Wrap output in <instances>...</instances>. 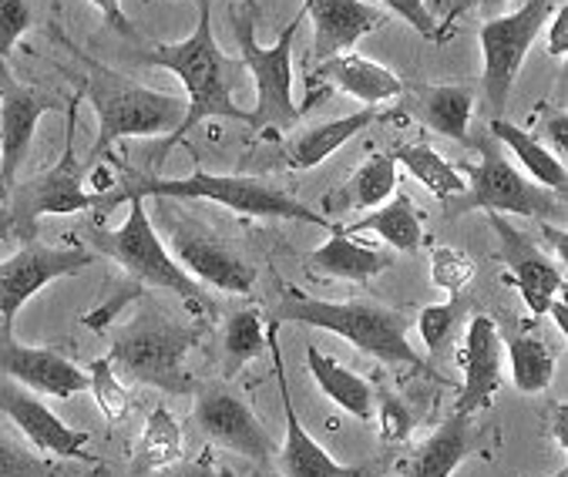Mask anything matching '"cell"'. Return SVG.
<instances>
[{
  "label": "cell",
  "mask_w": 568,
  "mask_h": 477,
  "mask_svg": "<svg viewBox=\"0 0 568 477\" xmlns=\"http://www.w3.org/2000/svg\"><path fill=\"white\" fill-rule=\"evenodd\" d=\"M139 61L172 71L185 88V118H182V125L165 139L162 155H169L172 145H179L189 132H195L202 122H209V118H233V122L250 125V111H243L233 101L236 88L243 84L246 68L240 58H230L219 48L215 31H212L209 0H199V24L189 38H182L175 44H155Z\"/></svg>",
  "instance_id": "1"
},
{
  "label": "cell",
  "mask_w": 568,
  "mask_h": 477,
  "mask_svg": "<svg viewBox=\"0 0 568 477\" xmlns=\"http://www.w3.org/2000/svg\"><path fill=\"white\" fill-rule=\"evenodd\" d=\"M74 54L81 74V94L98 114V139L91 145V162H101L104 152H111L115 142L125 139H155V135H172L182 118H185V98L145 88L115 68L98 64L94 58L81 54L78 48L68 44Z\"/></svg>",
  "instance_id": "2"
},
{
  "label": "cell",
  "mask_w": 568,
  "mask_h": 477,
  "mask_svg": "<svg viewBox=\"0 0 568 477\" xmlns=\"http://www.w3.org/2000/svg\"><path fill=\"white\" fill-rule=\"evenodd\" d=\"M205 199L215 205H225L230 212L240 215H253V219H296V222H310V225H323L333 232V219L323 212H313L310 205H303L300 199H293L290 192L253 179V175H212L205 169L189 172L185 179H165V175H129L125 182H119V192L104 199L101 209H115L129 199Z\"/></svg>",
  "instance_id": "3"
},
{
  "label": "cell",
  "mask_w": 568,
  "mask_h": 477,
  "mask_svg": "<svg viewBox=\"0 0 568 477\" xmlns=\"http://www.w3.org/2000/svg\"><path fill=\"white\" fill-rule=\"evenodd\" d=\"M280 319H293L303 326L326 329L339 339H347L367 356H377L381 364L424 371V361L407 339V323L397 309L371 303V300H351V303H326L303 296L300 290H286Z\"/></svg>",
  "instance_id": "4"
},
{
  "label": "cell",
  "mask_w": 568,
  "mask_h": 477,
  "mask_svg": "<svg viewBox=\"0 0 568 477\" xmlns=\"http://www.w3.org/2000/svg\"><path fill=\"white\" fill-rule=\"evenodd\" d=\"M199 343V329L165 313H145L111 339L108 361L132 384L159 387L165 394H189V353Z\"/></svg>",
  "instance_id": "5"
},
{
  "label": "cell",
  "mask_w": 568,
  "mask_h": 477,
  "mask_svg": "<svg viewBox=\"0 0 568 477\" xmlns=\"http://www.w3.org/2000/svg\"><path fill=\"white\" fill-rule=\"evenodd\" d=\"M306 21V11L300 8L296 18L283 28L276 44L263 48L256 41V21L253 11H233V31L240 44V61L256 81V108L250 111L253 132H290L296 129L300 108L293 104V44L300 34V24Z\"/></svg>",
  "instance_id": "6"
},
{
  "label": "cell",
  "mask_w": 568,
  "mask_h": 477,
  "mask_svg": "<svg viewBox=\"0 0 568 477\" xmlns=\"http://www.w3.org/2000/svg\"><path fill=\"white\" fill-rule=\"evenodd\" d=\"M88 243L122 266V273L142 286H155L162 293H175L189 303H195L202 296V286L175 263V256L165 250V243L159 238L145 199H129V215L119 229H101V225H88L84 229Z\"/></svg>",
  "instance_id": "7"
},
{
  "label": "cell",
  "mask_w": 568,
  "mask_h": 477,
  "mask_svg": "<svg viewBox=\"0 0 568 477\" xmlns=\"http://www.w3.org/2000/svg\"><path fill=\"white\" fill-rule=\"evenodd\" d=\"M478 149H481V162L458 165L468 189H465V195L447 202L450 215L468 212V209H485V212H498V215H528V219L538 215L541 222L565 215V195L541 189L521 169H515L505 159V149L491 135L481 139Z\"/></svg>",
  "instance_id": "8"
},
{
  "label": "cell",
  "mask_w": 568,
  "mask_h": 477,
  "mask_svg": "<svg viewBox=\"0 0 568 477\" xmlns=\"http://www.w3.org/2000/svg\"><path fill=\"white\" fill-rule=\"evenodd\" d=\"M78 104H81V91L71 94L68 101V129H64V152L61 159L44 169L41 175L21 182L11 189L8 195V219H11V232L18 238H38V222L44 215H74L84 209H94L98 199L88 192L84 185V169L81 159L74 152V135H78Z\"/></svg>",
  "instance_id": "9"
},
{
  "label": "cell",
  "mask_w": 568,
  "mask_h": 477,
  "mask_svg": "<svg viewBox=\"0 0 568 477\" xmlns=\"http://www.w3.org/2000/svg\"><path fill=\"white\" fill-rule=\"evenodd\" d=\"M551 11H555V0H525L518 11L491 18L481 24V31H478L481 68H485L481 88H485V101L495 114L505 111L511 88H515V78H518L531 44L541 38Z\"/></svg>",
  "instance_id": "10"
},
{
  "label": "cell",
  "mask_w": 568,
  "mask_h": 477,
  "mask_svg": "<svg viewBox=\"0 0 568 477\" xmlns=\"http://www.w3.org/2000/svg\"><path fill=\"white\" fill-rule=\"evenodd\" d=\"M91 263L94 253L84 246H44L38 238H28L11 260L0 263V326L14 333L18 313L34 293H41L48 283L88 270Z\"/></svg>",
  "instance_id": "11"
},
{
  "label": "cell",
  "mask_w": 568,
  "mask_h": 477,
  "mask_svg": "<svg viewBox=\"0 0 568 477\" xmlns=\"http://www.w3.org/2000/svg\"><path fill=\"white\" fill-rule=\"evenodd\" d=\"M195 427L205 434L209 444L236 450L256 464H270L273 460V437L266 434V427L260 424V417L253 414V407L225 384H212L202 387L195 397Z\"/></svg>",
  "instance_id": "12"
},
{
  "label": "cell",
  "mask_w": 568,
  "mask_h": 477,
  "mask_svg": "<svg viewBox=\"0 0 568 477\" xmlns=\"http://www.w3.org/2000/svg\"><path fill=\"white\" fill-rule=\"evenodd\" d=\"M54 108V94L34 84H21L0 61V175H4L8 192L18 185V172L31 155L38 122Z\"/></svg>",
  "instance_id": "13"
},
{
  "label": "cell",
  "mask_w": 568,
  "mask_h": 477,
  "mask_svg": "<svg viewBox=\"0 0 568 477\" xmlns=\"http://www.w3.org/2000/svg\"><path fill=\"white\" fill-rule=\"evenodd\" d=\"M169 246L175 263L195 283L215 286L222 293H250L256 283V266L233 246H225L219 235L199 225H175L169 235Z\"/></svg>",
  "instance_id": "14"
},
{
  "label": "cell",
  "mask_w": 568,
  "mask_h": 477,
  "mask_svg": "<svg viewBox=\"0 0 568 477\" xmlns=\"http://www.w3.org/2000/svg\"><path fill=\"white\" fill-rule=\"evenodd\" d=\"M491 225L501 238V253H505V263L511 266L501 280L508 286H515L528 306V313L538 319L548 313L551 300L561 296L565 290V273L561 266L535 243V238H528L521 229H515L505 215L491 212Z\"/></svg>",
  "instance_id": "15"
},
{
  "label": "cell",
  "mask_w": 568,
  "mask_h": 477,
  "mask_svg": "<svg viewBox=\"0 0 568 477\" xmlns=\"http://www.w3.org/2000/svg\"><path fill=\"white\" fill-rule=\"evenodd\" d=\"M0 374L54 400H71L74 394H84L91 387L88 371L71 364L68 356L48 346H24L4 326H0Z\"/></svg>",
  "instance_id": "16"
},
{
  "label": "cell",
  "mask_w": 568,
  "mask_h": 477,
  "mask_svg": "<svg viewBox=\"0 0 568 477\" xmlns=\"http://www.w3.org/2000/svg\"><path fill=\"white\" fill-rule=\"evenodd\" d=\"M0 414L14 420V427L34 444V450L64 457V460H91L88 454V434L78 427H68L44 400H38L34 390L21 387L18 380L0 374Z\"/></svg>",
  "instance_id": "17"
},
{
  "label": "cell",
  "mask_w": 568,
  "mask_h": 477,
  "mask_svg": "<svg viewBox=\"0 0 568 477\" xmlns=\"http://www.w3.org/2000/svg\"><path fill=\"white\" fill-rule=\"evenodd\" d=\"M270 353L276 364V384H280V397H283V417H286V437H283V447L276 450V464H280L283 477H364V467L336 464L329 457V450L306 434V427L296 414L293 394H290L283 353L276 346V326H270Z\"/></svg>",
  "instance_id": "18"
},
{
  "label": "cell",
  "mask_w": 568,
  "mask_h": 477,
  "mask_svg": "<svg viewBox=\"0 0 568 477\" xmlns=\"http://www.w3.org/2000/svg\"><path fill=\"white\" fill-rule=\"evenodd\" d=\"M303 11L313 21V61L347 54L361 38L387 24V11L367 0H303Z\"/></svg>",
  "instance_id": "19"
},
{
  "label": "cell",
  "mask_w": 568,
  "mask_h": 477,
  "mask_svg": "<svg viewBox=\"0 0 568 477\" xmlns=\"http://www.w3.org/2000/svg\"><path fill=\"white\" fill-rule=\"evenodd\" d=\"M501 333L495 326V319L488 313H478L468 319V333H465V349H462V371H465V387L458 397V407L454 414L475 417L478 410H485L498 387H501Z\"/></svg>",
  "instance_id": "20"
},
{
  "label": "cell",
  "mask_w": 568,
  "mask_h": 477,
  "mask_svg": "<svg viewBox=\"0 0 568 477\" xmlns=\"http://www.w3.org/2000/svg\"><path fill=\"white\" fill-rule=\"evenodd\" d=\"M310 84L313 88L329 84V88L344 91V94H351V98H357V101H364L371 108H381V104H387V101H394V98H400L407 91L404 78H397L390 68H384V64H377V61H371L364 54H354V51L313 64Z\"/></svg>",
  "instance_id": "21"
},
{
  "label": "cell",
  "mask_w": 568,
  "mask_h": 477,
  "mask_svg": "<svg viewBox=\"0 0 568 477\" xmlns=\"http://www.w3.org/2000/svg\"><path fill=\"white\" fill-rule=\"evenodd\" d=\"M384 111L381 108H357L344 118H333V122H320V125H310L303 132H293L283 145V159H286V169L293 172H310L316 165H323L329 155H336L344 149L351 139H357L361 132H367L374 122H381Z\"/></svg>",
  "instance_id": "22"
},
{
  "label": "cell",
  "mask_w": 568,
  "mask_h": 477,
  "mask_svg": "<svg viewBox=\"0 0 568 477\" xmlns=\"http://www.w3.org/2000/svg\"><path fill=\"white\" fill-rule=\"evenodd\" d=\"M471 444H475L471 417L450 414L410 457L400 460V474L404 477H450L471 454Z\"/></svg>",
  "instance_id": "23"
},
{
  "label": "cell",
  "mask_w": 568,
  "mask_h": 477,
  "mask_svg": "<svg viewBox=\"0 0 568 477\" xmlns=\"http://www.w3.org/2000/svg\"><path fill=\"white\" fill-rule=\"evenodd\" d=\"M410 111L417 114V122L427 125L430 132L468 145V125L475 111V91L468 84H430L417 88Z\"/></svg>",
  "instance_id": "24"
},
{
  "label": "cell",
  "mask_w": 568,
  "mask_h": 477,
  "mask_svg": "<svg viewBox=\"0 0 568 477\" xmlns=\"http://www.w3.org/2000/svg\"><path fill=\"white\" fill-rule=\"evenodd\" d=\"M306 263H310L313 273H323V276H333V280L367 283V280L381 276L394 260H390V253H384L377 246H364V243H357L354 235H344V232L333 229V235L320 250H313L306 256Z\"/></svg>",
  "instance_id": "25"
},
{
  "label": "cell",
  "mask_w": 568,
  "mask_h": 477,
  "mask_svg": "<svg viewBox=\"0 0 568 477\" xmlns=\"http://www.w3.org/2000/svg\"><path fill=\"white\" fill-rule=\"evenodd\" d=\"M306 367L316 380V387L351 417L371 424L377 417V394L374 384L347 371L344 364H336L333 356H326L320 346H306Z\"/></svg>",
  "instance_id": "26"
},
{
  "label": "cell",
  "mask_w": 568,
  "mask_h": 477,
  "mask_svg": "<svg viewBox=\"0 0 568 477\" xmlns=\"http://www.w3.org/2000/svg\"><path fill=\"white\" fill-rule=\"evenodd\" d=\"M336 232L344 235H364L374 232L377 238L397 253H414L424 243V222L420 212L414 205V199L407 192H394L384 205H377L374 212H367L364 219L351 222V225H333Z\"/></svg>",
  "instance_id": "27"
},
{
  "label": "cell",
  "mask_w": 568,
  "mask_h": 477,
  "mask_svg": "<svg viewBox=\"0 0 568 477\" xmlns=\"http://www.w3.org/2000/svg\"><path fill=\"white\" fill-rule=\"evenodd\" d=\"M488 135H491L498 145H505V149L521 162V169H525V175H528L531 182H538L541 189H548V192H555V195H565V189H568V169H565V162H561L551 149H545L535 135H528L525 129L505 122V118H491Z\"/></svg>",
  "instance_id": "28"
},
{
  "label": "cell",
  "mask_w": 568,
  "mask_h": 477,
  "mask_svg": "<svg viewBox=\"0 0 568 477\" xmlns=\"http://www.w3.org/2000/svg\"><path fill=\"white\" fill-rule=\"evenodd\" d=\"M185 457V437L169 407H155L142 427V437L135 440L132 450V470L135 474H152V470H169L182 464Z\"/></svg>",
  "instance_id": "29"
},
{
  "label": "cell",
  "mask_w": 568,
  "mask_h": 477,
  "mask_svg": "<svg viewBox=\"0 0 568 477\" xmlns=\"http://www.w3.org/2000/svg\"><path fill=\"white\" fill-rule=\"evenodd\" d=\"M397 165H404L434 199L440 202H454L458 195H465L468 182L465 175L458 172V165H450L440 152H434L430 145L424 142H410V145H400L394 152Z\"/></svg>",
  "instance_id": "30"
},
{
  "label": "cell",
  "mask_w": 568,
  "mask_h": 477,
  "mask_svg": "<svg viewBox=\"0 0 568 477\" xmlns=\"http://www.w3.org/2000/svg\"><path fill=\"white\" fill-rule=\"evenodd\" d=\"M397 159L394 152H377L364 165H357L347 179V185L339 189L336 202L351 209H377L397 192Z\"/></svg>",
  "instance_id": "31"
},
{
  "label": "cell",
  "mask_w": 568,
  "mask_h": 477,
  "mask_svg": "<svg viewBox=\"0 0 568 477\" xmlns=\"http://www.w3.org/2000/svg\"><path fill=\"white\" fill-rule=\"evenodd\" d=\"M263 349H266V323H263V313L256 306L240 309L225 319V329H222V371H225V377L240 374L246 364L256 361V356H263Z\"/></svg>",
  "instance_id": "32"
},
{
  "label": "cell",
  "mask_w": 568,
  "mask_h": 477,
  "mask_svg": "<svg viewBox=\"0 0 568 477\" xmlns=\"http://www.w3.org/2000/svg\"><path fill=\"white\" fill-rule=\"evenodd\" d=\"M508 346V364H511V384L521 394H545L555 380V353L541 336L521 333L511 336Z\"/></svg>",
  "instance_id": "33"
},
{
  "label": "cell",
  "mask_w": 568,
  "mask_h": 477,
  "mask_svg": "<svg viewBox=\"0 0 568 477\" xmlns=\"http://www.w3.org/2000/svg\"><path fill=\"white\" fill-rule=\"evenodd\" d=\"M88 380H91V394H94V404L101 410V417L108 424H122L129 420L132 414V397H129V387L122 384L119 371L111 367L108 356H98V361L88 364Z\"/></svg>",
  "instance_id": "34"
},
{
  "label": "cell",
  "mask_w": 568,
  "mask_h": 477,
  "mask_svg": "<svg viewBox=\"0 0 568 477\" xmlns=\"http://www.w3.org/2000/svg\"><path fill=\"white\" fill-rule=\"evenodd\" d=\"M475 280V260L465 250L454 246H434L430 250V283L450 296H462L468 283Z\"/></svg>",
  "instance_id": "35"
},
{
  "label": "cell",
  "mask_w": 568,
  "mask_h": 477,
  "mask_svg": "<svg viewBox=\"0 0 568 477\" xmlns=\"http://www.w3.org/2000/svg\"><path fill=\"white\" fill-rule=\"evenodd\" d=\"M465 313H468V300H462V296H450L447 303H437V306L420 309V316H417V333H420L424 346H427L430 353H437V349L450 339L454 326H458V319H462Z\"/></svg>",
  "instance_id": "36"
},
{
  "label": "cell",
  "mask_w": 568,
  "mask_h": 477,
  "mask_svg": "<svg viewBox=\"0 0 568 477\" xmlns=\"http://www.w3.org/2000/svg\"><path fill=\"white\" fill-rule=\"evenodd\" d=\"M0 477H58V464L0 434Z\"/></svg>",
  "instance_id": "37"
},
{
  "label": "cell",
  "mask_w": 568,
  "mask_h": 477,
  "mask_svg": "<svg viewBox=\"0 0 568 477\" xmlns=\"http://www.w3.org/2000/svg\"><path fill=\"white\" fill-rule=\"evenodd\" d=\"M31 4L28 0H0V61H4L14 44L28 34L31 28Z\"/></svg>",
  "instance_id": "38"
},
{
  "label": "cell",
  "mask_w": 568,
  "mask_h": 477,
  "mask_svg": "<svg viewBox=\"0 0 568 477\" xmlns=\"http://www.w3.org/2000/svg\"><path fill=\"white\" fill-rule=\"evenodd\" d=\"M377 4L390 14H397L404 24H410L420 38H437V24L427 11L424 0H377Z\"/></svg>",
  "instance_id": "39"
},
{
  "label": "cell",
  "mask_w": 568,
  "mask_h": 477,
  "mask_svg": "<svg viewBox=\"0 0 568 477\" xmlns=\"http://www.w3.org/2000/svg\"><path fill=\"white\" fill-rule=\"evenodd\" d=\"M377 420H381V437L384 440H407V434H410V414L404 410L400 400H394V397L381 400Z\"/></svg>",
  "instance_id": "40"
},
{
  "label": "cell",
  "mask_w": 568,
  "mask_h": 477,
  "mask_svg": "<svg viewBox=\"0 0 568 477\" xmlns=\"http://www.w3.org/2000/svg\"><path fill=\"white\" fill-rule=\"evenodd\" d=\"M541 34H545L548 54H551L555 61H565V54H568V4H561V8H555V11L548 14Z\"/></svg>",
  "instance_id": "41"
},
{
  "label": "cell",
  "mask_w": 568,
  "mask_h": 477,
  "mask_svg": "<svg viewBox=\"0 0 568 477\" xmlns=\"http://www.w3.org/2000/svg\"><path fill=\"white\" fill-rule=\"evenodd\" d=\"M511 4V0H450V11L444 18V28H454V21L465 18L468 11H481V14H498Z\"/></svg>",
  "instance_id": "42"
},
{
  "label": "cell",
  "mask_w": 568,
  "mask_h": 477,
  "mask_svg": "<svg viewBox=\"0 0 568 477\" xmlns=\"http://www.w3.org/2000/svg\"><path fill=\"white\" fill-rule=\"evenodd\" d=\"M91 4L101 11L104 24H108L111 31H119V34H125V38H135V28H132L129 14H125V8H122V0H91Z\"/></svg>",
  "instance_id": "43"
},
{
  "label": "cell",
  "mask_w": 568,
  "mask_h": 477,
  "mask_svg": "<svg viewBox=\"0 0 568 477\" xmlns=\"http://www.w3.org/2000/svg\"><path fill=\"white\" fill-rule=\"evenodd\" d=\"M548 139H551V152L565 162L568 155V114L565 111H558L548 122Z\"/></svg>",
  "instance_id": "44"
},
{
  "label": "cell",
  "mask_w": 568,
  "mask_h": 477,
  "mask_svg": "<svg viewBox=\"0 0 568 477\" xmlns=\"http://www.w3.org/2000/svg\"><path fill=\"white\" fill-rule=\"evenodd\" d=\"M541 235H545V243L551 246V260L558 263V266H565L568 263V235H565V229H558V225H551V222H541Z\"/></svg>",
  "instance_id": "45"
},
{
  "label": "cell",
  "mask_w": 568,
  "mask_h": 477,
  "mask_svg": "<svg viewBox=\"0 0 568 477\" xmlns=\"http://www.w3.org/2000/svg\"><path fill=\"white\" fill-rule=\"evenodd\" d=\"M165 477H215L212 450L205 447V450L199 454V460H189V464H182L179 470H172V474H165Z\"/></svg>",
  "instance_id": "46"
},
{
  "label": "cell",
  "mask_w": 568,
  "mask_h": 477,
  "mask_svg": "<svg viewBox=\"0 0 568 477\" xmlns=\"http://www.w3.org/2000/svg\"><path fill=\"white\" fill-rule=\"evenodd\" d=\"M551 437H555L558 450H568V407L565 404H558L551 410Z\"/></svg>",
  "instance_id": "47"
},
{
  "label": "cell",
  "mask_w": 568,
  "mask_h": 477,
  "mask_svg": "<svg viewBox=\"0 0 568 477\" xmlns=\"http://www.w3.org/2000/svg\"><path fill=\"white\" fill-rule=\"evenodd\" d=\"M545 316H551L555 319V326L561 329V333H568V303L561 300V296H555L551 300V306H548V313Z\"/></svg>",
  "instance_id": "48"
},
{
  "label": "cell",
  "mask_w": 568,
  "mask_h": 477,
  "mask_svg": "<svg viewBox=\"0 0 568 477\" xmlns=\"http://www.w3.org/2000/svg\"><path fill=\"white\" fill-rule=\"evenodd\" d=\"M8 232H11V219H8V212H0V243H4Z\"/></svg>",
  "instance_id": "49"
},
{
  "label": "cell",
  "mask_w": 568,
  "mask_h": 477,
  "mask_svg": "<svg viewBox=\"0 0 568 477\" xmlns=\"http://www.w3.org/2000/svg\"><path fill=\"white\" fill-rule=\"evenodd\" d=\"M215 477H240V474H236L233 467H219V474H215Z\"/></svg>",
  "instance_id": "50"
},
{
  "label": "cell",
  "mask_w": 568,
  "mask_h": 477,
  "mask_svg": "<svg viewBox=\"0 0 568 477\" xmlns=\"http://www.w3.org/2000/svg\"><path fill=\"white\" fill-rule=\"evenodd\" d=\"M8 195H11V192H8V185H4V175H0V202H8Z\"/></svg>",
  "instance_id": "51"
},
{
  "label": "cell",
  "mask_w": 568,
  "mask_h": 477,
  "mask_svg": "<svg viewBox=\"0 0 568 477\" xmlns=\"http://www.w3.org/2000/svg\"><path fill=\"white\" fill-rule=\"evenodd\" d=\"M551 477H568V467H558V470H555Z\"/></svg>",
  "instance_id": "52"
}]
</instances>
